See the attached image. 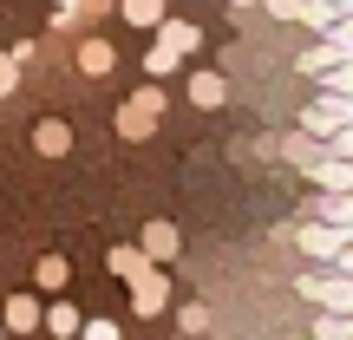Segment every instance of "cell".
I'll list each match as a JSON object with an SVG mask.
<instances>
[{
  "mask_svg": "<svg viewBox=\"0 0 353 340\" xmlns=\"http://www.w3.org/2000/svg\"><path fill=\"white\" fill-rule=\"evenodd\" d=\"M288 236L301 242V255H307V262L334 268V275H347V268H353V229H327V223H294Z\"/></svg>",
  "mask_w": 353,
  "mask_h": 340,
  "instance_id": "cell-1",
  "label": "cell"
},
{
  "mask_svg": "<svg viewBox=\"0 0 353 340\" xmlns=\"http://www.w3.org/2000/svg\"><path fill=\"white\" fill-rule=\"evenodd\" d=\"M294 294L314 301L321 314H353V281L334 275V268H307V275H294Z\"/></svg>",
  "mask_w": 353,
  "mask_h": 340,
  "instance_id": "cell-2",
  "label": "cell"
},
{
  "mask_svg": "<svg viewBox=\"0 0 353 340\" xmlns=\"http://www.w3.org/2000/svg\"><path fill=\"white\" fill-rule=\"evenodd\" d=\"M157 118H164V92H157V86H138L125 105H118V138H125V144H144L157 131Z\"/></svg>",
  "mask_w": 353,
  "mask_h": 340,
  "instance_id": "cell-3",
  "label": "cell"
},
{
  "mask_svg": "<svg viewBox=\"0 0 353 340\" xmlns=\"http://www.w3.org/2000/svg\"><path fill=\"white\" fill-rule=\"evenodd\" d=\"M341 131H353V105L347 99H327V92H321L314 105H301V138L327 144V138H341Z\"/></svg>",
  "mask_w": 353,
  "mask_h": 340,
  "instance_id": "cell-4",
  "label": "cell"
},
{
  "mask_svg": "<svg viewBox=\"0 0 353 340\" xmlns=\"http://www.w3.org/2000/svg\"><path fill=\"white\" fill-rule=\"evenodd\" d=\"M125 301H131V314H138V321L170 314V275H164V268H144V275H131V281H125Z\"/></svg>",
  "mask_w": 353,
  "mask_h": 340,
  "instance_id": "cell-5",
  "label": "cell"
},
{
  "mask_svg": "<svg viewBox=\"0 0 353 340\" xmlns=\"http://www.w3.org/2000/svg\"><path fill=\"white\" fill-rule=\"evenodd\" d=\"M131 249H138L151 268H170L176 255H183V236H176V223H164V216H157V223L138 229V242H131Z\"/></svg>",
  "mask_w": 353,
  "mask_h": 340,
  "instance_id": "cell-6",
  "label": "cell"
},
{
  "mask_svg": "<svg viewBox=\"0 0 353 340\" xmlns=\"http://www.w3.org/2000/svg\"><path fill=\"white\" fill-rule=\"evenodd\" d=\"M0 334H39V294L33 288L7 294V308H0Z\"/></svg>",
  "mask_w": 353,
  "mask_h": 340,
  "instance_id": "cell-7",
  "label": "cell"
},
{
  "mask_svg": "<svg viewBox=\"0 0 353 340\" xmlns=\"http://www.w3.org/2000/svg\"><path fill=\"white\" fill-rule=\"evenodd\" d=\"M65 288H72V262H65V255H39L33 262V294L52 301V294H65Z\"/></svg>",
  "mask_w": 353,
  "mask_h": 340,
  "instance_id": "cell-8",
  "label": "cell"
},
{
  "mask_svg": "<svg viewBox=\"0 0 353 340\" xmlns=\"http://www.w3.org/2000/svg\"><path fill=\"white\" fill-rule=\"evenodd\" d=\"M79 321H85V314H79V308L65 301V294H52V301H39V328H46L52 340H72V334H79Z\"/></svg>",
  "mask_w": 353,
  "mask_h": 340,
  "instance_id": "cell-9",
  "label": "cell"
},
{
  "mask_svg": "<svg viewBox=\"0 0 353 340\" xmlns=\"http://www.w3.org/2000/svg\"><path fill=\"white\" fill-rule=\"evenodd\" d=\"M307 177H314V190H327V197H353V164H341V157H314Z\"/></svg>",
  "mask_w": 353,
  "mask_h": 340,
  "instance_id": "cell-10",
  "label": "cell"
},
{
  "mask_svg": "<svg viewBox=\"0 0 353 340\" xmlns=\"http://www.w3.org/2000/svg\"><path fill=\"white\" fill-rule=\"evenodd\" d=\"M301 223H327V229H353V197H327L321 190L314 203H307V216Z\"/></svg>",
  "mask_w": 353,
  "mask_h": 340,
  "instance_id": "cell-11",
  "label": "cell"
},
{
  "mask_svg": "<svg viewBox=\"0 0 353 340\" xmlns=\"http://www.w3.org/2000/svg\"><path fill=\"white\" fill-rule=\"evenodd\" d=\"M223 99H229L223 72H190V105H196V112H223Z\"/></svg>",
  "mask_w": 353,
  "mask_h": 340,
  "instance_id": "cell-12",
  "label": "cell"
},
{
  "mask_svg": "<svg viewBox=\"0 0 353 340\" xmlns=\"http://www.w3.org/2000/svg\"><path fill=\"white\" fill-rule=\"evenodd\" d=\"M33 151L39 157H65L72 151V125H65V118H39L33 125Z\"/></svg>",
  "mask_w": 353,
  "mask_h": 340,
  "instance_id": "cell-13",
  "label": "cell"
},
{
  "mask_svg": "<svg viewBox=\"0 0 353 340\" xmlns=\"http://www.w3.org/2000/svg\"><path fill=\"white\" fill-rule=\"evenodd\" d=\"M196 46H203V33L190 20H164L157 26V52H170V59H183V52H196Z\"/></svg>",
  "mask_w": 353,
  "mask_h": 340,
  "instance_id": "cell-14",
  "label": "cell"
},
{
  "mask_svg": "<svg viewBox=\"0 0 353 340\" xmlns=\"http://www.w3.org/2000/svg\"><path fill=\"white\" fill-rule=\"evenodd\" d=\"M112 66H118V46H112V39H79V72H85V79H105Z\"/></svg>",
  "mask_w": 353,
  "mask_h": 340,
  "instance_id": "cell-15",
  "label": "cell"
},
{
  "mask_svg": "<svg viewBox=\"0 0 353 340\" xmlns=\"http://www.w3.org/2000/svg\"><path fill=\"white\" fill-rule=\"evenodd\" d=\"M112 7L125 13V20L138 26V33H157V26L170 20V13H164V0H112Z\"/></svg>",
  "mask_w": 353,
  "mask_h": 340,
  "instance_id": "cell-16",
  "label": "cell"
},
{
  "mask_svg": "<svg viewBox=\"0 0 353 340\" xmlns=\"http://www.w3.org/2000/svg\"><path fill=\"white\" fill-rule=\"evenodd\" d=\"M347 7H353V0H301V20L314 26V33H327L334 20H347Z\"/></svg>",
  "mask_w": 353,
  "mask_h": 340,
  "instance_id": "cell-17",
  "label": "cell"
},
{
  "mask_svg": "<svg viewBox=\"0 0 353 340\" xmlns=\"http://www.w3.org/2000/svg\"><path fill=\"white\" fill-rule=\"evenodd\" d=\"M275 157H288L294 170H307V164L321 157V144H314V138H301V131H288V138H275Z\"/></svg>",
  "mask_w": 353,
  "mask_h": 340,
  "instance_id": "cell-18",
  "label": "cell"
},
{
  "mask_svg": "<svg viewBox=\"0 0 353 340\" xmlns=\"http://www.w3.org/2000/svg\"><path fill=\"white\" fill-rule=\"evenodd\" d=\"M105 268H112V275H118V281H131V275H144V268H151V262H144V255H138V249H131V242H118V249H112V255H105Z\"/></svg>",
  "mask_w": 353,
  "mask_h": 340,
  "instance_id": "cell-19",
  "label": "cell"
},
{
  "mask_svg": "<svg viewBox=\"0 0 353 340\" xmlns=\"http://www.w3.org/2000/svg\"><path fill=\"white\" fill-rule=\"evenodd\" d=\"M307 334H314V340H353V314H314Z\"/></svg>",
  "mask_w": 353,
  "mask_h": 340,
  "instance_id": "cell-20",
  "label": "cell"
},
{
  "mask_svg": "<svg viewBox=\"0 0 353 340\" xmlns=\"http://www.w3.org/2000/svg\"><path fill=\"white\" fill-rule=\"evenodd\" d=\"M314 79H321L327 99H353V59H347V66H327V72H314Z\"/></svg>",
  "mask_w": 353,
  "mask_h": 340,
  "instance_id": "cell-21",
  "label": "cell"
},
{
  "mask_svg": "<svg viewBox=\"0 0 353 340\" xmlns=\"http://www.w3.org/2000/svg\"><path fill=\"white\" fill-rule=\"evenodd\" d=\"M210 308H203V301H183V308H176V328H183V334H210Z\"/></svg>",
  "mask_w": 353,
  "mask_h": 340,
  "instance_id": "cell-22",
  "label": "cell"
},
{
  "mask_svg": "<svg viewBox=\"0 0 353 340\" xmlns=\"http://www.w3.org/2000/svg\"><path fill=\"white\" fill-rule=\"evenodd\" d=\"M72 340H125V334H118V321L112 314H92V321H79V334Z\"/></svg>",
  "mask_w": 353,
  "mask_h": 340,
  "instance_id": "cell-23",
  "label": "cell"
},
{
  "mask_svg": "<svg viewBox=\"0 0 353 340\" xmlns=\"http://www.w3.org/2000/svg\"><path fill=\"white\" fill-rule=\"evenodd\" d=\"M176 66H183V59H170V52H157V46L144 52V72H151V79H164V72H176Z\"/></svg>",
  "mask_w": 353,
  "mask_h": 340,
  "instance_id": "cell-24",
  "label": "cell"
},
{
  "mask_svg": "<svg viewBox=\"0 0 353 340\" xmlns=\"http://www.w3.org/2000/svg\"><path fill=\"white\" fill-rule=\"evenodd\" d=\"M13 86H20V66H13V59H7V52H0V99H7V92H13Z\"/></svg>",
  "mask_w": 353,
  "mask_h": 340,
  "instance_id": "cell-25",
  "label": "cell"
},
{
  "mask_svg": "<svg viewBox=\"0 0 353 340\" xmlns=\"http://www.w3.org/2000/svg\"><path fill=\"white\" fill-rule=\"evenodd\" d=\"M268 13H275V20H301V0H262Z\"/></svg>",
  "mask_w": 353,
  "mask_h": 340,
  "instance_id": "cell-26",
  "label": "cell"
},
{
  "mask_svg": "<svg viewBox=\"0 0 353 340\" xmlns=\"http://www.w3.org/2000/svg\"><path fill=\"white\" fill-rule=\"evenodd\" d=\"M229 7H236V13H249V7H262V0H229Z\"/></svg>",
  "mask_w": 353,
  "mask_h": 340,
  "instance_id": "cell-27",
  "label": "cell"
},
{
  "mask_svg": "<svg viewBox=\"0 0 353 340\" xmlns=\"http://www.w3.org/2000/svg\"><path fill=\"white\" fill-rule=\"evenodd\" d=\"M52 7H59V13H65V7H79V0H52Z\"/></svg>",
  "mask_w": 353,
  "mask_h": 340,
  "instance_id": "cell-28",
  "label": "cell"
},
{
  "mask_svg": "<svg viewBox=\"0 0 353 340\" xmlns=\"http://www.w3.org/2000/svg\"><path fill=\"white\" fill-rule=\"evenodd\" d=\"M0 340H7V334H0Z\"/></svg>",
  "mask_w": 353,
  "mask_h": 340,
  "instance_id": "cell-29",
  "label": "cell"
}]
</instances>
